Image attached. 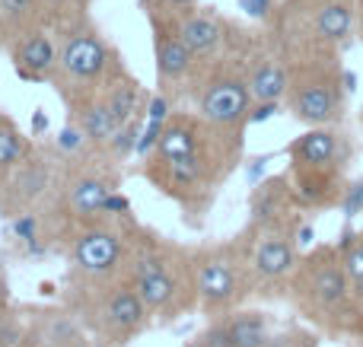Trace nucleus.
Here are the masks:
<instances>
[{"label":"nucleus","mask_w":363,"mask_h":347,"mask_svg":"<svg viewBox=\"0 0 363 347\" xmlns=\"http://www.w3.org/2000/svg\"><path fill=\"white\" fill-rule=\"evenodd\" d=\"M115 67L118 64H115V55L106 45V38L96 29L77 25V29H70L64 35L55 74L77 89V99H83V96H93L96 83H115L112 80Z\"/></svg>","instance_id":"f257e3e1"},{"label":"nucleus","mask_w":363,"mask_h":347,"mask_svg":"<svg viewBox=\"0 0 363 347\" xmlns=\"http://www.w3.org/2000/svg\"><path fill=\"white\" fill-rule=\"evenodd\" d=\"M252 102L255 99H252L245 76L233 74V70H217L201 86V118L217 131H233L242 121H249Z\"/></svg>","instance_id":"f03ea898"},{"label":"nucleus","mask_w":363,"mask_h":347,"mask_svg":"<svg viewBox=\"0 0 363 347\" xmlns=\"http://www.w3.org/2000/svg\"><path fill=\"white\" fill-rule=\"evenodd\" d=\"M290 108L306 125H325L341 115V89L332 76L306 74L290 80Z\"/></svg>","instance_id":"7ed1b4c3"},{"label":"nucleus","mask_w":363,"mask_h":347,"mask_svg":"<svg viewBox=\"0 0 363 347\" xmlns=\"http://www.w3.org/2000/svg\"><path fill=\"white\" fill-rule=\"evenodd\" d=\"M134 290L144 300L147 309H166L179 297V280L172 278L169 261L160 252H140L131 268Z\"/></svg>","instance_id":"20e7f679"},{"label":"nucleus","mask_w":363,"mask_h":347,"mask_svg":"<svg viewBox=\"0 0 363 347\" xmlns=\"http://www.w3.org/2000/svg\"><path fill=\"white\" fill-rule=\"evenodd\" d=\"M153 48H157V74L160 83H179L198 64V55L191 51V45L176 32L172 23H160L153 16Z\"/></svg>","instance_id":"39448f33"},{"label":"nucleus","mask_w":363,"mask_h":347,"mask_svg":"<svg viewBox=\"0 0 363 347\" xmlns=\"http://www.w3.org/2000/svg\"><path fill=\"white\" fill-rule=\"evenodd\" d=\"M236 293H239L236 268L223 255H207L198 265V297L204 303V309L211 312L230 309L236 303Z\"/></svg>","instance_id":"423d86ee"},{"label":"nucleus","mask_w":363,"mask_h":347,"mask_svg":"<svg viewBox=\"0 0 363 347\" xmlns=\"http://www.w3.org/2000/svg\"><path fill=\"white\" fill-rule=\"evenodd\" d=\"M57 51L61 48L51 42L48 32L29 29L16 38V45H13V70H16L23 80L51 76L57 70Z\"/></svg>","instance_id":"0eeeda50"},{"label":"nucleus","mask_w":363,"mask_h":347,"mask_svg":"<svg viewBox=\"0 0 363 347\" xmlns=\"http://www.w3.org/2000/svg\"><path fill=\"white\" fill-rule=\"evenodd\" d=\"M74 258L83 274H89V278H106L121 261V242H118V236L108 233V229H86L74 246Z\"/></svg>","instance_id":"6e6552de"},{"label":"nucleus","mask_w":363,"mask_h":347,"mask_svg":"<svg viewBox=\"0 0 363 347\" xmlns=\"http://www.w3.org/2000/svg\"><path fill=\"white\" fill-rule=\"evenodd\" d=\"M147 306L144 300L138 297L134 287H118L106 297V306H102V329L115 338H131L140 325L147 322Z\"/></svg>","instance_id":"1a4fd4ad"},{"label":"nucleus","mask_w":363,"mask_h":347,"mask_svg":"<svg viewBox=\"0 0 363 347\" xmlns=\"http://www.w3.org/2000/svg\"><path fill=\"white\" fill-rule=\"evenodd\" d=\"M176 25V32L191 45L194 55H211L217 51V45L223 42V23L211 13H198V10H185V13H176L169 19Z\"/></svg>","instance_id":"9d476101"},{"label":"nucleus","mask_w":363,"mask_h":347,"mask_svg":"<svg viewBox=\"0 0 363 347\" xmlns=\"http://www.w3.org/2000/svg\"><path fill=\"white\" fill-rule=\"evenodd\" d=\"M207 341H213V347H268V325L258 312H245L223 322Z\"/></svg>","instance_id":"9b49d317"},{"label":"nucleus","mask_w":363,"mask_h":347,"mask_svg":"<svg viewBox=\"0 0 363 347\" xmlns=\"http://www.w3.org/2000/svg\"><path fill=\"white\" fill-rule=\"evenodd\" d=\"M74 125L86 134V140L102 144V140H112L118 134V121L108 112L106 99H96V96H83L74 99Z\"/></svg>","instance_id":"f8f14e48"},{"label":"nucleus","mask_w":363,"mask_h":347,"mask_svg":"<svg viewBox=\"0 0 363 347\" xmlns=\"http://www.w3.org/2000/svg\"><path fill=\"white\" fill-rule=\"evenodd\" d=\"M249 89L255 102H277L290 93V74L277 57H258L249 70Z\"/></svg>","instance_id":"ddd939ff"},{"label":"nucleus","mask_w":363,"mask_h":347,"mask_svg":"<svg viewBox=\"0 0 363 347\" xmlns=\"http://www.w3.org/2000/svg\"><path fill=\"white\" fill-rule=\"evenodd\" d=\"M338 153V137L332 131H309L290 147V157H294L296 169H325L328 163Z\"/></svg>","instance_id":"4468645a"},{"label":"nucleus","mask_w":363,"mask_h":347,"mask_svg":"<svg viewBox=\"0 0 363 347\" xmlns=\"http://www.w3.org/2000/svg\"><path fill=\"white\" fill-rule=\"evenodd\" d=\"M313 25L322 42H345L354 29V6L347 0H328L315 10Z\"/></svg>","instance_id":"2eb2a0df"},{"label":"nucleus","mask_w":363,"mask_h":347,"mask_svg":"<svg viewBox=\"0 0 363 347\" xmlns=\"http://www.w3.org/2000/svg\"><path fill=\"white\" fill-rule=\"evenodd\" d=\"M294 268V246L284 236H264L255 249V271L262 278H284Z\"/></svg>","instance_id":"dca6fc26"},{"label":"nucleus","mask_w":363,"mask_h":347,"mask_svg":"<svg viewBox=\"0 0 363 347\" xmlns=\"http://www.w3.org/2000/svg\"><path fill=\"white\" fill-rule=\"evenodd\" d=\"M309 287H313V297L322 306H338L347 297V271L338 268L335 261H325V265H319L313 271Z\"/></svg>","instance_id":"f3484780"},{"label":"nucleus","mask_w":363,"mask_h":347,"mask_svg":"<svg viewBox=\"0 0 363 347\" xmlns=\"http://www.w3.org/2000/svg\"><path fill=\"white\" fill-rule=\"evenodd\" d=\"M112 195L102 178H80L70 188V210L80 217H93V214H106V201Z\"/></svg>","instance_id":"a211bd4d"},{"label":"nucleus","mask_w":363,"mask_h":347,"mask_svg":"<svg viewBox=\"0 0 363 347\" xmlns=\"http://www.w3.org/2000/svg\"><path fill=\"white\" fill-rule=\"evenodd\" d=\"M106 99V106H108V112L115 115V121H118V127L121 125H128V121L138 115V106H140V93H138V86L134 83H121V80H115L112 86H108V93L102 96Z\"/></svg>","instance_id":"6ab92c4d"},{"label":"nucleus","mask_w":363,"mask_h":347,"mask_svg":"<svg viewBox=\"0 0 363 347\" xmlns=\"http://www.w3.org/2000/svg\"><path fill=\"white\" fill-rule=\"evenodd\" d=\"M29 159V144L19 137V131L0 115V172H13Z\"/></svg>","instance_id":"aec40b11"},{"label":"nucleus","mask_w":363,"mask_h":347,"mask_svg":"<svg viewBox=\"0 0 363 347\" xmlns=\"http://www.w3.org/2000/svg\"><path fill=\"white\" fill-rule=\"evenodd\" d=\"M38 4L42 0H0V25L10 32H29L32 19L38 16Z\"/></svg>","instance_id":"412c9836"},{"label":"nucleus","mask_w":363,"mask_h":347,"mask_svg":"<svg viewBox=\"0 0 363 347\" xmlns=\"http://www.w3.org/2000/svg\"><path fill=\"white\" fill-rule=\"evenodd\" d=\"M345 271H347V278L354 280V287H357L360 297H363V242H357V246L347 249V255H345Z\"/></svg>","instance_id":"4be33fe9"},{"label":"nucleus","mask_w":363,"mask_h":347,"mask_svg":"<svg viewBox=\"0 0 363 347\" xmlns=\"http://www.w3.org/2000/svg\"><path fill=\"white\" fill-rule=\"evenodd\" d=\"M83 137H86V134H83L80 127H77V125H67V127L61 131V147H64V150H80Z\"/></svg>","instance_id":"5701e85b"},{"label":"nucleus","mask_w":363,"mask_h":347,"mask_svg":"<svg viewBox=\"0 0 363 347\" xmlns=\"http://www.w3.org/2000/svg\"><path fill=\"white\" fill-rule=\"evenodd\" d=\"M345 210H347V217H354V214H360V210H363V178H360L357 185H354L351 191H347Z\"/></svg>","instance_id":"b1692460"},{"label":"nucleus","mask_w":363,"mask_h":347,"mask_svg":"<svg viewBox=\"0 0 363 347\" xmlns=\"http://www.w3.org/2000/svg\"><path fill=\"white\" fill-rule=\"evenodd\" d=\"M13 229H16V236H19V239H26V242L35 239V220H32V217H19Z\"/></svg>","instance_id":"393cba45"},{"label":"nucleus","mask_w":363,"mask_h":347,"mask_svg":"<svg viewBox=\"0 0 363 347\" xmlns=\"http://www.w3.org/2000/svg\"><path fill=\"white\" fill-rule=\"evenodd\" d=\"M274 112H277V102H258V108L249 115V121L252 125H255V121H268Z\"/></svg>","instance_id":"a878e982"},{"label":"nucleus","mask_w":363,"mask_h":347,"mask_svg":"<svg viewBox=\"0 0 363 347\" xmlns=\"http://www.w3.org/2000/svg\"><path fill=\"white\" fill-rule=\"evenodd\" d=\"M242 10L252 13V16H264L271 10V0H242Z\"/></svg>","instance_id":"bb28decb"},{"label":"nucleus","mask_w":363,"mask_h":347,"mask_svg":"<svg viewBox=\"0 0 363 347\" xmlns=\"http://www.w3.org/2000/svg\"><path fill=\"white\" fill-rule=\"evenodd\" d=\"M128 210V198H121V195H108V201H106V214H125Z\"/></svg>","instance_id":"cd10ccee"},{"label":"nucleus","mask_w":363,"mask_h":347,"mask_svg":"<svg viewBox=\"0 0 363 347\" xmlns=\"http://www.w3.org/2000/svg\"><path fill=\"white\" fill-rule=\"evenodd\" d=\"M160 4L166 6V10L172 13V16H176V13H185V10H194V4H198V0H160Z\"/></svg>","instance_id":"c85d7f7f"},{"label":"nucleus","mask_w":363,"mask_h":347,"mask_svg":"<svg viewBox=\"0 0 363 347\" xmlns=\"http://www.w3.org/2000/svg\"><path fill=\"white\" fill-rule=\"evenodd\" d=\"M42 4H48L51 13H64L67 6H77V0H42Z\"/></svg>","instance_id":"c756f323"},{"label":"nucleus","mask_w":363,"mask_h":347,"mask_svg":"<svg viewBox=\"0 0 363 347\" xmlns=\"http://www.w3.org/2000/svg\"><path fill=\"white\" fill-rule=\"evenodd\" d=\"M45 127H48V118H45V112H35V115H32V131L42 134Z\"/></svg>","instance_id":"7c9ffc66"},{"label":"nucleus","mask_w":363,"mask_h":347,"mask_svg":"<svg viewBox=\"0 0 363 347\" xmlns=\"http://www.w3.org/2000/svg\"><path fill=\"white\" fill-rule=\"evenodd\" d=\"M309 239H313V229H309V227H306V229H303V233H300V242H303V246H306V242H309Z\"/></svg>","instance_id":"2f4dec72"},{"label":"nucleus","mask_w":363,"mask_h":347,"mask_svg":"<svg viewBox=\"0 0 363 347\" xmlns=\"http://www.w3.org/2000/svg\"><path fill=\"white\" fill-rule=\"evenodd\" d=\"M360 35H363V0H360Z\"/></svg>","instance_id":"473e14b6"}]
</instances>
